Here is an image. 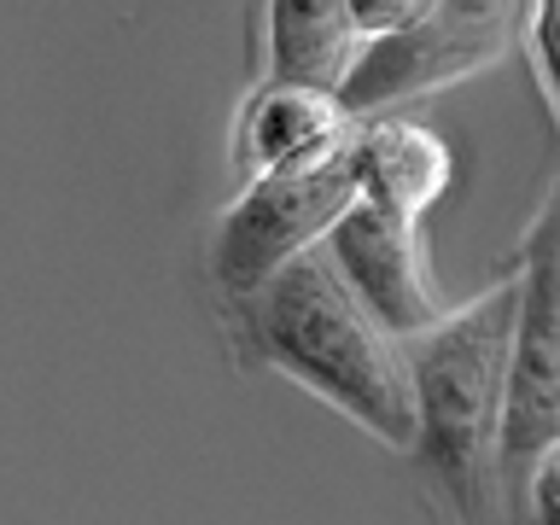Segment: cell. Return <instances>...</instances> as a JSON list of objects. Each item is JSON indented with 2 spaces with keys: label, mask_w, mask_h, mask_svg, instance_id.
Instances as JSON below:
<instances>
[{
  "label": "cell",
  "mask_w": 560,
  "mask_h": 525,
  "mask_svg": "<svg viewBox=\"0 0 560 525\" xmlns=\"http://www.w3.org/2000/svg\"><path fill=\"white\" fill-rule=\"evenodd\" d=\"M245 322L280 374L310 385L322 402L350 415L380 444L415 455L420 444V397L409 339L392 332L350 287L332 245L298 252L280 275L245 298Z\"/></svg>",
  "instance_id": "cell-1"
},
{
  "label": "cell",
  "mask_w": 560,
  "mask_h": 525,
  "mask_svg": "<svg viewBox=\"0 0 560 525\" xmlns=\"http://www.w3.org/2000/svg\"><path fill=\"white\" fill-rule=\"evenodd\" d=\"M520 292H525V275L490 287L467 310H450L438 327L409 339L415 397H420L415 455L438 472V485L455 497L462 514H490L497 508Z\"/></svg>",
  "instance_id": "cell-2"
},
{
  "label": "cell",
  "mask_w": 560,
  "mask_h": 525,
  "mask_svg": "<svg viewBox=\"0 0 560 525\" xmlns=\"http://www.w3.org/2000/svg\"><path fill=\"white\" fill-rule=\"evenodd\" d=\"M357 199H362V175H357V122H350L345 135L322 140L315 152L252 175L245 199L217 228V280L234 298H252L298 252L322 245Z\"/></svg>",
  "instance_id": "cell-3"
},
{
  "label": "cell",
  "mask_w": 560,
  "mask_h": 525,
  "mask_svg": "<svg viewBox=\"0 0 560 525\" xmlns=\"http://www.w3.org/2000/svg\"><path fill=\"white\" fill-rule=\"evenodd\" d=\"M525 12H537V0H432V12L415 18L409 30L368 42V52L339 88L345 112L362 117L497 65L514 47Z\"/></svg>",
  "instance_id": "cell-4"
},
{
  "label": "cell",
  "mask_w": 560,
  "mask_h": 525,
  "mask_svg": "<svg viewBox=\"0 0 560 525\" xmlns=\"http://www.w3.org/2000/svg\"><path fill=\"white\" fill-rule=\"evenodd\" d=\"M560 438V192L525 245V292L502 420V472H532Z\"/></svg>",
  "instance_id": "cell-5"
},
{
  "label": "cell",
  "mask_w": 560,
  "mask_h": 525,
  "mask_svg": "<svg viewBox=\"0 0 560 525\" xmlns=\"http://www.w3.org/2000/svg\"><path fill=\"white\" fill-rule=\"evenodd\" d=\"M339 269L350 275V287L368 298V310L380 315L392 332L415 339L444 322V298H438L432 275H427V252H420L415 217L402 210H385L374 199H357L339 217V228L327 234Z\"/></svg>",
  "instance_id": "cell-6"
},
{
  "label": "cell",
  "mask_w": 560,
  "mask_h": 525,
  "mask_svg": "<svg viewBox=\"0 0 560 525\" xmlns=\"http://www.w3.org/2000/svg\"><path fill=\"white\" fill-rule=\"evenodd\" d=\"M368 52V30L350 0H269V77L339 94Z\"/></svg>",
  "instance_id": "cell-7"
},
{
  "label": "cell",
  "mask_w": 560,
  "mask_h": 525,
  "mask_svg": "<svg viewBox=\"0 0 560 525\" xmlns=\"http://www.w3.org/2000/svg\"><path fill=\"white\" fill-rule=\"evenodd\" d=\"M450 170H455L450 147L432 129H415V122H362L357 129L362 199H374L385 210L420 217L450 187Z\"/></svg>",
  "instance_id": "cell-8"
},
{
  "label": "cell",
  "mask_w": 560,
  "mask_h": 525,
  "mask_svg": "<svg viewBox=\"0 0 560 525\" xmlns=\"http://www.w3.org/2000/svg\"><path fill=\"white\" fill-rule=\"evenodd\" d=\"M350 129V112L339 94L327 88H304V82H275L262 88L257 105L245 112V129H240V164L262 175L287 158H304L315 152L322 140L345 135Z\"/></svg>",
  "instance_id": "cell-9"
},
{
  "label": "cell",
  "mask_w": 560,
  "mask_h": 525,
  "mask_svg": "<svg viewBox=\"0 0 560 525\" xmlns=\"http://www.w3.org/2000/svg\"><path fill=\"white\" fill-rule=\"evenodd\" d=\"M532 52H537V70L549 82V94L560 105V0H537L532 12Z\"/></svg>",
  "instance_id": "cell-10"
},
{
  "label": "cell",
  "mask_w": 560,
  "mask_h": 525,
  "mask_svg": "<svg viewBox=\"0 0 560 525\" xmlns=\"http://www.w3.org/2000/svg\"><path fill=\"white\" fill-rule=\"evenodd\" d=\"M350 7H357L368 42H380V35H397V30H409L415 18H427L432 0H350Z\"/></svg>",
  "instance_id": "cell-11"
},
{
  "label": "cell",
  "mask_w": 560,
  "mask_h": 525,
  "mask_svg": "<svg viewBox=\"0 0 560 525\" xmlns=\"http://www.w3.org/2000/svg\"><path fill=\"white\" fill-rule=\"evenodd\" d=\"M525 485H532V508H537V520H555V525H560V438H555V444L532 462Z\"/></svg>",
  "instance_id": "cell-12"
}]
</instances>
